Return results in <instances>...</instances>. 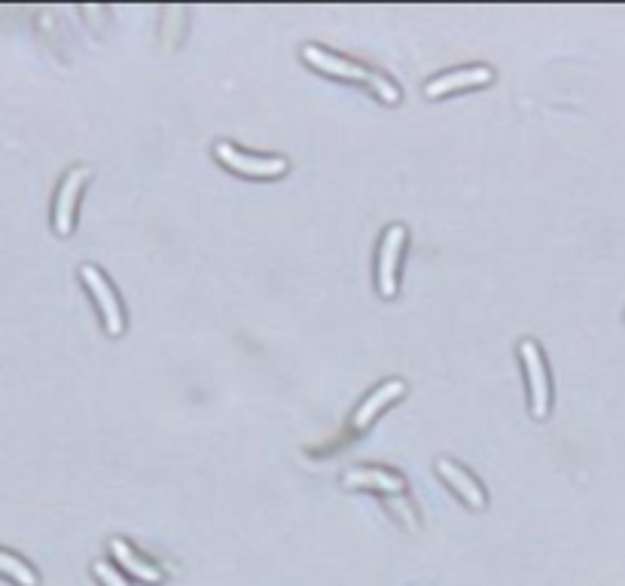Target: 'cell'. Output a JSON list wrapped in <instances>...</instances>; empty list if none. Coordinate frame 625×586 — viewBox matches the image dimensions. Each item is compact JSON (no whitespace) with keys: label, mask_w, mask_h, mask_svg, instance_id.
<instances>
[{"label":"cell","mask_w":625,"mask_h":586,"mask_svg":"<svg viewBox=\"0 0 625 586\" xmlns=\"http://www.w3.org/2000/svg\"><path fill=\"white\" fill-rule=\"evenodd\" d=\"M302 58H305L308 65L321 68L324 74H336V77H345V80L369 83L375 92L382 95V101H388V104H397L400 101V89L391 80H385L382 74H372V71H366L360 65H351V62H345V58H336V55L324 52L321 46H305L302 49Z\"/></svg>","instance_id":"obj_1"},{"label":"cell","mask_w":625,"mask_h":586,"mask_svg":"<svg viewBox=\"0 0 625 586\" xmlns=\"http://www.w3.org/2000/svg\"><path fill=\"white\" fill-rule=\"evenodd\" d=\"M217 159L223 165H229L232 171H241V174H250V178H281L287 171V159L284 156H247V153H238L232 144H217L214 147Z\"/></svg>","instance_id":"obj_2"},{"label":"cell","mask_w":625,"mask_h":586,"mask_svg":"<svg viewBox=\"0 0 625 586\" xmlns=\"http://www.w3.org/2000/svg\"><path fill=\"white\" fill-rule=\"evenodd\" d=\"M522 361H525V373H528V385H531V409L534 416L543 419L549 409V379H546V367H543V355L537 342L525 339L522 342Z\"/></svg>","instance_id":"obj_3"},{"label":"cell","mask_w":625,"mask_h":586,"mask_svg":"<svg viewBox=\"0 0 625 586\" xmlns=\"http://www.w3.org/2000/svg\"><path fill=\"white\" fill-rule=\"evenodd\" d=\"M403 242H406V229L400 223H394L385 232L382 257H379V287H382V297H394V293H397V260H400Z\"/></svg>","instance_id":"obj_4"},{"label":"cell","mask_w":625,"mask_h":586,"mask_svg":"<svg viewBox=\"0 0 625 586\" xmlns=\"http://www.w3.org/2000/svg\"><path fill=\"white\" fill-rule=\"evenodd\" d=\"M80 275H83L86 287L95 293V300H98V306H101V312H104L107 333H110V336H119V333H122V309H119V303H116V297H113L110 284L104 281V275H101L95 266H83Z\"/></svg>","instance_id":"obj_5"},{"label":"cell","mask_w":625,"mask_h":586,"mask_svg":"<svg viewBox=\"0 0 625 586\" xmlns=\"http://www.w3.org/2000/svg\"><path fill=\"white\" fill-rule=\"evenodd\" d=\"M89 178V168H74L65 184L58 190V199H55V232L61 236H68L71 226H74V205H77V196H80V187L83 181Z\"/></svg>","instance_id":"obj_6"},{"label":"cell","mask_w":625,"mask_h":586,"mask_svg":"<svg viewBox=\"0 0 625 586\" xmlns=\"http://www.w3.org/2000/svg\"><path fill=\"white\" fill-rule=\"evenodd\" d=\"M491 71L488 68H467V71H458V74H446L440 80H433L424 86V95L427 98H436V95H446L452 89H464V86H482V83H491Z\"/></svg>","instance_id":"obj_7"},{"label":"cell","mask_w":625,"mask_h":586,"mask_svg":"<svg viewBox=\"0 0 625 586\" xmlns=\"http://www.w3.org/2000/svg\"><path fill=\"white\" fill-rule=\"evenodd\" d=\"M436 471H440L461 495H464V501L470 504V507H485V495H482V489L476 486V480L467 474V471H461V467L458 464H452L449 458H440V461H436Z\"/></svg>","instance_id":"obj_8"},{"label":"cell","mask_w":625,"mask_h":586,"mask_svg":"<svg viewBox=\"0 0 625 586\" xmlns=\"http://www.w3.org/2000/svg\"><path fill=\"white\" fill-rule=\"evenodd\" d=\"M403 391H406V385H403V382H397V379H394V382H385V385H382L379 391H375V394H372V397H369V400H366V403H363V406L357 409V416H354V425H357V428H366V425H369V422H372L375 416H379V409H382L385 403L397 400V397H400Z\"/></svg>","instance_id":"obj_9"},{"label":"cell","mask_w":625,"mask_h":586,"mask_svg":"<svg viewBox=\"0 0 625 586\" xmlns=\"http://www.w3.org/2000/svg\"><path fill=\"white\" fill-rule=\"evenodd\" d=\"M110 550H113V556L122 562V568H129L135 577H141V580H147V583H159V580H162V571L153 568V565H147V562H141L125 541L113 538V541H110Z\"/></svg>","instance_id":"obj_10"},{"label":"cell","mask_w":625,"mask_h":586,"mask_svg":"<svg viewBox=\"0 0 625 586\" xmlns=\"http://www.w3.org/2000/svg\"><path fill=\"white\" fill-rule=\"evenodd\" d=\"M345 486H379L385 492H403V480L385 471H351L345 474Z\"/></svg>","instance_id":"obj_11"},{"label":"cell","mask_w":625,"mask_h":586,"mask_svg":"<svg viewBox=\"0 0 625 586\" xmlns=\"http://www.w3.org/2000/svg\"><path fill=\"white\" fill-rule=\"evenodd\" d=\"M0 574L13 577L19 586H37V574H34V568H28L19 556L4 553V550H0Z\"/></svg>","instance_id":"obj_12"},{"label":"cell","mask_w":625,"mask_h":586,"mask_svg":"<svg viewBox=\"0 0 625 586\" xmlns=\"http://www.w3.org/2000/svg\"><path fill=\"white\" fill-rule=\"evenodd\" d=\"M92 571L101 577V583H104V586H129V583H125V580H122V577H119V574H116L107 562H95V565H92Z\"/></svg>","instance_id":"obj_13"}]
</instances>
